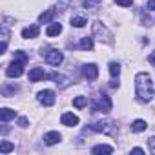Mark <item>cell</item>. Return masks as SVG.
Returning a JSON list of instances; mask_svg holds the SVG:
<instances>
[{
  "mask_svg": "<svg viewBox=\"0 0 155 155\" xmlns=\"http://www.w3.org/2000/svg\"><path fill=\"white\" fill-rule=\"evenodd\" d=\"M91 153L93 155H101V153H113V148L108 146V144H97L91 148Z\"/></svg>",
  "mask_w": 155,
  "mask_h": 155,
  "instance_id": "obj_15",
  "label": "cell"
},
{
  "mask_svg": "<svg viewBox=\"0 0 155 155\" xmlns=\"http://www.w3.org/2000/svg\"><path fill=\"white\" fill-rule=\"evenodd\" d=\"M24 64H26V62L13 60V62L8 66V69H6V75H8V77H11V79H17V77H20V75L24 73Z\"/></svg>",
  "mask_w": 155,
  "mask_h": 155,
  "instance_id": "obj_6",
  "label": "cell"
},
{
  "mask_svg": "<svg viewBox=\"0 0 155 155\" xmlns=\"http://www.w3.org/2000/svg\"><path fill=\"white\" fill-rule=\"evenodd\" d=\"M82 75L86 77L88 81H95L97 77H99V68H97V64H84Z\"/></svg>",
  "mask_w": 155,
  "mask_h": 155,
  "instance_id": "obj_9",
  "label": "cell"
},
{
  "mask_svg": "<svg viewBox=\"0 0 155 155\" xmlns=\"http://www.w3.org/2000/svg\"><path fill=\"white\" fill-rule=\"evenodd\" d=\"M111 99L108 97V95H97V97H93V101H91V110L93 111H102V113H108V111H111Z\"/></svg>",
  "mask_w": 155,
  "mask_h": 155,
  "instance_id": "obj_3",
  "label": "cell"
},
{
  "mask_svg": "<svg viewBox=\"0 0 155 155\" xmlns=\"http://www.w3.org/2000/svg\"><path fill=\"white\" fill-rule=\"evenodd\" d=\"M91 130L97 131V133L111 135V137H115V135L119 133V130H117V126H115L113 120H99V122H93V124H91Z\"/></svg>",
  "mask_w": 155,
  "mask_h": 155,
  "instance_id": "obj_2",
  "label": "cell"
},
{
  "mask_svg": "<svg viewBox=\"0 0 155 155\" xmlns=\"http://www.w3.org/2000/svg\"><path fill=\"white\" fill-rule=\"evenodd\" d=\"M55 15H57V9H55V8H51V9L40 13V15H38V24H49Z\"/></svg>",
  "mask_w": 155,
  "mask_h": 155,
  "instance_id": "obj_12",
  "label": "cell"
},
{
  "mask_svg": "<svg viewBox=\"0 0 155 155\" xmlns=\"http://www.w3.org/2000/svg\"><path fill=\"white\" fill-rule=\"evenodd\" d=\"M18 124H20L22 128H26V126H28V119H26V117H22V119H18Z\"/></svg>",
  "mask_w": 155,
  "mask_h": 155,
  "instance_id": "obj_28",
  "label": "cell"
},
{
  "mask_svg": "<svg viewBox=\"0 0 155 155\" xmlns=\"http://www.w3.org/2000/svg\"><path fill=\"white\" fill-rule=\"evenodd\" d=\"M135 93L140 102H150V99L153 97V82L148 73L140 71L135 75Z\"/></svg>",
  "mask_w": 155,
  "mask_h": 155,
  "instance_id": "obj_1",
  "label": "cell"
},
{
  "mask_svg": "<svg viewBox=\"0 0 155 155\" xmlns=\"http://www.w3.org/2000/svg\"><path fill=\"white\" fill-rule=\"evenodd\" d=\"M148 9L155 11V0H148Z\"/></svg>",
  "mask_w": 155,
  "mask_h": 155,
  "instance_id": "obj_29",
  "label": "cell"
},
{
  "mask_svg": "<svg viewBox=\"0 0 155 155\" xmlns=\"http://www.w3.org/2000/svg\"><path fill=\"white\" fill-rule=\"evenodd\" d=\"M15 60H20V62H28V55L24 51H15Z\"/></svg>",
  "mask_w": 155,
  "mask_h": 155,
  "instance_id": "obj_25",
  "label": "cell"
},
{
  "mask_svg": "<svg viewBox=\"0 0 155 155\" xmlns=\"http://www.w3.org/2000/svg\"><path fill=\"white\" fill-rule=\"evenodd\" d=\"M115 2H117L119 6H122V8H130V6L133 4V0H115Z\"/></svg>",
  "mask_w": 155,
  "mask_h": 155,
  "instance_id": "obj_26",
  "label": "cell"
},
{
  "mask_svg": "<svg viewBox=\"0 0 155 155\" xmlns=\"http://www.w3.org/2000/svg\"><path fill=\"white\" fill-rule=\"evenodd\" d=\"M110 86H111V88H119V81H115V79H113V81L110 82Z\"/></svg>",
  "mask_w": 155,
  "mask_h": 155,
  "instance_id": "obj_31",
  "label": "cell"
},
{
  "mask_svg": "<svg viewBox=\"0 0 155 155\" xmlns=\"http://www.w3.org/2000/svg\"><path fill=\"white\" fill-rule=\"evenodd\" d=\"M38 33H40V28L37 24H31V26L22 29V38H37Z\"/></svg>",
  "mask_w": 155,
  "mask_h": 155,
  "instance_id": "obj_11",
  "label": "cell"
},
{
  "mask_svg": "<svg viewBox=\"0 0 155 155\" xmlns=\"http://www.w3.org/2000/svg\"><path fill=\"white\" fill-rule=\"evenodd\" d=\"M93 35L99 37L101 42H108V44L111 42V33H110V29H108L102 22H99V20L93 24Z\"/></svg>",
  "mask_w": 155,
  "mask_h": 155,
  "instance_id": "obj_4",
  "label": "cell"
},
{
  "mask_svg": "<svg viewBox=\"0 0 155 155\" xmlns=\"http://www.w3.org/2000/svg\"><path fill=\"white\" fill-rule=\"evenodd\" d=\"M131 153H144V150H142V148H133Z\"/></svg>",
  "mask_w": 155,
  "mask_h": 155,
  "instance_id": "obj_32",
  "label": "cell"
},
{
  "mask_svg": "<svg viewBox=\"0 0 155 155\" xmlns=\"http://www.w3.org/2000/svg\"><path fill=\"white\" fill-rule=\"evenodd\" d=\"M46 79H51V73H46L44 68L29 69V82H38V81H46Z\"/></svg>",
  "mask_w": 155,
  "mask_h": 155,
  "instance_id": "obj_7",
  "label": "cell"
},
{
  "mask_svg": "<svg viewBox=\"0 0 155 155\" xmlns=\"http://www.w3.org/2000/svg\"><path fill=\"white\" fill-rule=\"evenodd\" d=\"M86 24H88V20H86V17H82V15L71 17V26H75V28H84Z\"/></svg>",
  "mask_w": 155,
  "mask_h": 155,
  "instance_id": "obj_19",
  "label": "cell"
},
{
  "mask_svg": "<svg viewBox=\"0 0 155 155\" xmlns=\"http://www.w3.org/2000/svg\"><path fill=\"white\" fill-rule=\"evenodd\" d=\"M51 79L57 82V84H60V86H66V77H62V75H58V73H51Z\"/></svg>",
  "mask_w": 155,
  "mask_h": 155,
  "instance_id": "obj_24",
  "label": "cell"
},
{
  "mask_svg": "<svg viewBox=\"0 0 155 155\" xmlns=\"http://www.w3.org/2000/svg\"><path fill=\"white\" fill-rule=\"evenodd\" d=\"M11 150H15V146L8 140H2V144H0V153H9Z\"/></svg>",
  "mask_w": 155,
  "mask_h": 155,
  "instance_id": "obj_23",
  "label": "cell"
},
{
  "mask_svg": "<svg viewBox=\"0 0 155 155\" xmlns=\"http://www.w3.org/2000/svg\"><path fill=\"white\" fill-rule=\"evenodd\" d=\"M131 131L133 133H140V131H144L146 128H148V124H146V120H142V119H137V120H133L131 122Z\"/></svg>",
  "mask_w": 155,
  "mask_h": 155,
  "instance_id": "obj_14",
  "label": "cell"
},
{
  "mask_svg": "<svg viewBox=\"0 0 155 155\" xmlns=\"http://www.w3.org/2000/svg\"><path fill=\"white\" fill-rule=\"evenodd\" d=\"M15 111L13 110H9V108H2L0 110V120L2 122H8V120H11V119H15Z\"/></svg>",
  "mask_w": 155,
  "mask_h": 155,
  "instance_id": "obj_16",
  "label": "cell"
},
{
  "mask_svg": "<svg viewBox=\"0 0 155 155\" xmlns=\"http://www.w3.org/2000/svg\"><path fill=\"white\" fill-rule=\"evenodd\" d=\"M88 104V97H75L73 99V106L75 108H84Z\"/></svg>",
  "mask_w": 155,
  "mask_h": 155,
  "instance_id": "obj_22",
  "label": "cell"
},
{
  "mask_svg": "<svg viewBox=\"0 0 155 155\" xmlns=\"http://www.w3.org/2000/svg\"><path fill=\"white\" fill-rule=\"evenodd\" d=\"M60 122L64 124V126H77L79 124V117H77L75 113H71V111H66V113H62L60 115Z\"/></svg>",
  "mask_w": 155,
  "mask_h": 155,
  "instance_id": "obj_10",
  "label": "cell"
},
{
  "mask_svg": "<svg viewBox=\"0 0 155 155\" xmlns=\"http://www.w3.org/2000/svg\"><path fill=\"white\" fill-rule=\"evenodd\" d=\"M60 33H62V26H60V24H49L48 29H46V35H48V37H57V35H60Z\"/></svg>",
  "mask_w": 155,
  "mask_h": 155,
  "instance_id": "obj_18",
  "label": "cell"
},
{
  "mask_svg": "<svg viewBox=\"0 0 155 155\" xmlns=\"http://www.w3.org/2000/svg\"><path fill=\"white\" fill-rule=\"evenodd\" d=\"M148 146H150V151L155 153V137H151V139L148 140Z\"/></svg>",
  "mask_w": 155,
  "mask_h": 155,
  "instance_id": "obj_27",
  "label": "cell"
},
{
  "mask_svg": "<svg viewBox=\"0 0 155 155\" xmlns=\"http://www.w3.org/2000/svg\"><path fill=\"white\" fill-rule=\"evenodd\" d=\"M60 139H62V135H60L58 131H48V133L44 135V142H46L48 146H53V144L60 142Z\"/></svg>",
  "mask_w": 155,
  "mask_h": 155,
  "instance_id": "obj_13",
  "label": "cell"
},
{
  "mask_svg": "<svg viewBox=\"0 0 155 155\" xmlns=\"http://www.w3.org/2000/svg\"><path fill=\"white\" fill-rule=\"evenodd\" d=\"M148 62H150V64H153V66H155V53H151V55H150V57H148Z\"/></svg>",
  "mask_w": 155,
  "mask_h": 155,
  "instance_id": "obj_30",
  "label": "cell"
},
{
  "mask_svg": "<svg viewBox=\"0 0 155 155\" xmlns=\"http://www.w3.org/2000/svg\"><path fill=\"white\" fill-rule=\"evenodd\" d=\"M110 75L113 77V79H119V75H120V64L119 62H110Z\"/></svg>",
  "mask_w": 155,
  "mask_h": 155,
  "instance_id": "obj_20",
  "label": "cell"
},
{
  "mask_svg": "<svg viewBox=\"0 0 155 155\" xmlns=\"http://www.w3.org/2000/svg\"><path fill=\"white\" fill-rule=\"evenodd\" d=\"M37 99H38V102L44 104V106H53V104H55V91H51V90H42V91H38Z\"/></svg>",
  "mask_w": 155,
  "mask_h": 155,
  "instance_id": "obj_8",
  "label": "cell"
},
{
  "mask_svg": "<svg viewBox=\"0 0 155 155\" xmlns=\"http://www.w3.org/2000/svg\"><path fill=\"white\" fill-rule=\"evenodd\" d=\"M44 55V58H46V62L48 64H51V66H60L62 64V60H64V57H62V53L58 51V49H48L46 53H42Z\"/></svg>",
  "mask_w": 155,
  "mask_h": 155,
  "instance_id": "obj_5",
  "label": "cell"
},
{
  "mask_svg": "<svg viewBox=\"0 0 155 155\" xmlns=\"http://www.w3.org/2000/svg\"><path fill=\"white\" fill-rule=\"evenodd\" d=\"M79 48L84 49V51H91L93 49V38L91 37H82L81 42H79Z\"/></svg>",
  "mask_w": 155,
  "mask_h": 155,
  "instance_id": "obj_17",
  "label": "cell"
},
{
  "mask_svg": "<svg viewBox=\"0 0 155 155\" xmlns=\"http://www.w3.org/2000/svg\"><path fill=\"white\" fill-rule=\"evenodd\" d=\"M101 4H102V0H84V2H82V6L86 9H97Z\"/></svg>",
  "mask_w": 155,
  "mask_h": 155,
  "instance_id": "obj_21",
  "label": "cell"
}]
</instances>
